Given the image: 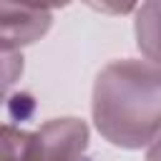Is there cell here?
<instances>
[{
    "instance_id": "cell-3",
    "label": "cell",
    "mask_w": 161,
    "mask_h": 161,
    "mask_svg": "<svg viewBox=\"0 0 161 161\" xmlns=\"http://www.w3.org/2000/svg\"><path fill=\"white\" fill-rule=\"evenodd\" d=\"M53 23L45 0H3V50H20L40 40Z\"/></svg>"
},
{
    "instance_id": "cell-9",
    "label": "cell",
    "mask_w": 161,
    "mask_h": 161,
    "mask_svg": "<svg viewBox=\"0 0 161 161\" xmlns=\"http://www.w3.org/2000/svg\"><path fill=\"white\" fill-rule=\"evenodd\" d=\"M45 3H48V5H50V8L55 10V8H65V5L70 3V0H45Z\"/></svg>"
},
{
    "instance_id": "cell-8",
    "label": "cell",
    "mask_w": 161,
    "mask_h": 161,
    "mask_svg": "<svg viewBox=\"0 0 161 161\" xmlns=\"http://www.w3.org/2000/svg\"><path fill=\"white\" fill-rule=\"evenodd\" d=\"M146 161H161V136L148 146V153H146Z\"/></svg>"
},
{
    "instance_id": "cell-7",
    "label": "cell",
    "mask_w": 161,
    "mask_h": 161,
    "mask_svg": "<svg viewBox=\"0 0 161 161\" xmlns=\"http://www.w3.org/2000/svg\"><path fill=\"white\" fill-rule=\"evenodd\" d=\"M15 53L18 50H3V55H5V88H10L15 75L23 70V58Z\"/></svg>"
},
{
    "instance_id": "cell-4",
    "label": "cell",
    "mask_w": 161,
    "mask_h": 161,
    "mask_svg": "<svg viewBox=\"0 0 161 161\" xmlns=\"http://www.w3.org/2000/svg\"><path fill=\"white\" fill-rule=\"evenodd\" d=\"M133 33H136V45L143 53V58L161 65V0L141 3L136 13Z\"/></svg>"
},
{
    "instance_id": "cell-2",
    "label": "cell",
    "mask_w": 161,
    "mask_h": 161,
    "mask_svg": "<svg viewBox=\"0 0 161 161\" xmlns=\"http://www.w3.org/2000/svg\"><path fill=\"white\" fill-rule=\"evenodd\" d=\"M35 161H91L88 126L80 118H53L33 133Z\"/></svg>"
},
{
    "instance_id": "cell-1",
    "label": "cell",
    "mask_w": 161,
    "mask_h": 161,
    "mask_svg": "<svg viewBox=\"0 0 161 161\" xmlns=\"http://www.w3.org/2000/svg\"><path fill=\"white\" fill-rule=\"evenodd\" d=\"M91 113L111 146H151L161 136V65L133 58L108 63L96 75Z\"/></svg>"
},
{
    "instance_id": "cell-6",
    "label": "cell",
    "mask_w": 161,
    "mask_h": 161,
    "mask_svg": "<svg viewBox=\"0 0 161 161\" xmlns=\"http://www.w3.org/2000/svg\"><path fill=\"white\" fill-rule=\"evenodd\" d=\"M88 8L106 13V15H128L131 10L138 8L141 0H83Z\"/></svg>"
},
{
    "instance_id": "cell-5",
    "label": "cell",
    "mask_w": 161,
    "mask_h": 161,
    "mask_svg": "<svg viewBox=\"0 0 161 161\" xmlns=\"http://www.w3.org/2000/svg\"><path fill=\"white\" fill-rule=\"evenodd\" d=\"M3 161H35L33 133L8 123L3 128Z\"/></svg>"
}]
</instances>
